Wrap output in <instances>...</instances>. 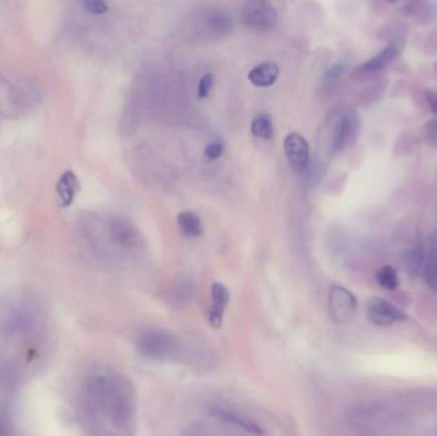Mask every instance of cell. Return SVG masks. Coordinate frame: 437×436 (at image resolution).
I'll list each match as a JSON object with an SVG mask.
<instances>
[{"label":"cell","mask_w":437,"mask_h":436,"mask_svg":"<svg viewBox=\"0 0 437 436\" xmlns=\"http://www.w3.org/2000/svg\"><path fill=\"white\" fill-rule=\"evenodd\" d=\"M92 396L115 436H130L136 423V393L127 379L105 373L91 383Z\"/></svg>","instance_id":"cell-1"},{"label":"cell","mask_w":437,"mask_h":436,"mask_svg":"<svg viewBox=\"0 0 437 436\" xmlns=\"http://www.w3.org/2000/svg\"><path fill=\"white\" fill-rule=\"evenodd\" d=\"M136 347L138 352L150 360H168L181 353V342L176 334L161 328L142 331L136 340Z\"/></svg>","instance_id":"cell-2"},{"label":"cell","mask_w":437,"mask_h":436,"mask_svg":"<svg viewBox=\"0 0 437 436\" xmlns=\"http://www.w3.org/2000/svg\"><path fill=\"white\" fill-rule=\"evenodd\" d=\"M242 21L251 30L268 32L275 29L279 15L271 3L254 0L245 3L242 9Z\"/></svg>","instance_id":"cell-3"},{"label":"cell","mask_w":437,"mask_h":436,"mask_svg":"<svg viewBox=\"0 0 437 436\" xmlns=\"http://www.w3.org/2000/svg\"><path fill=\"white\" fill-rule=\"evenodd\" d=\"M362 118L355 110H345L337 116L331 136V147L334 153L343 151L354 142L360 133Z\"/></svg>","instance_id":"cell-4"},{"label":"cell","mask_w":437,"mask_h":436,"mask_svg":"<svg viewBox=\"0 0 437 436\" xmlns=\"http://www.w3.org/2000/svg\"><path fill=\"white\" fill-rule=\"evenodd\" d=\"M330 315L337 324H345L352 320L357 311V299L352 292L342 285L331 287L329 293Z\"/></svg>","instance_id":"cell-5"},{"label":"cell","mask_w":437,"mask_h":436,"mask_svg":"<svg viewBox=\"0 0 437 436\" xmlns=\"http://www.w3.org/2000/svg\"><path fill=\"white\" fill-rule=\"evenodd\" d=\"M284 153L291 168L303 173L309 165V146L306 138L298 132H291L284 138Z\"/></svg>","instance_id":"cell-6"},{"label":"cell","mask_w":437,"mask_h":436,"mask_svg":"<svg viewBox=\"0 0 437 436\" xmlns=\"http://www.w3.org/2000/svg\"><path fill=\"white\" fill-rule=\"evenodd\" d=\"M367 317L377 326H389L406 320V315L399 307L383 299H372L368 302Z\"/></svg>","instance_id":"cell-7"},{"label":"cell","mask_w":437,"mask_h":436,"mask_svg":"<svg viewBox=\"0 0 437 436\" xmlns=\"http://www.w3.org/2000/svg\"><path fill=\"white\" fill-rule=\"evenodd\" d=\"M210 414L220 421L230 423L238 429H242L245 433H250L253 435H261L263 433V430L257 422L237 409L227 408V407H213L210 409Z\"/></svg>","instance_id":"cell-8"},{"label":"cell","mask_w":437,"mask_h":436,"mask_svg":"<svg viewBox=\"0 0 437 436\" xmlns=\"http://www.w3.org/2000/svg\"><path fill=\"white\" fill-rule=\"evenodd\" d=\"M401 49H403V43L400 40L392 41L389 45L385 46L380 53L376 54L375 57L365 61L360 67V70L363 73H375L381 70L398 57Z\"/></svg>","instance_id":"cell-9"},{"label":"cell","mask_w":437,"mask_h":436,"mask_svg":"<svg viewBox=\"0 0 437 436\" xmlns=\"http://www.w3.org/2000/svg\"><path fill=\"white\" fill-rule=\"evenodd\" d=\"M79 191H81V184L76 173L72 170L64 172L56 183V195L61 202V206H70Z\"/></svg>","instance_id":"cell-10"},{"label":"cell","mask_w":437,"mask_h":436,"mask_svg":"<svg viewBox=\"0 0 437 436\" xmlns=\"http://www.w3.org/2000/svg\"><path fill=\"white\" fill-rule=\"evenodd\" d=\"M230 299V293L228 288L222 283H214L211 285V301L213 306L210 310V322L215 328H219L222 325V315L225 311V307L228 306Z\"/></svg>","instance_id":"cell-11"},{"label":"cell","mask_w":437,"mask_h":436,"mask_svg":"<svg viewBox=\"0 0 437 436\" xmlns=\"http://www.w3.org/2000/svg\"><path fill=\"white\" fill-rule=\"evenodd\" d=\"M279 75H280V69L275 63L265 61L250 70L248 80L256 87H268L275 84Z\"/></svg>","instance_id":"cell-12"},{"label":"cell","mask_w":437,"mask_h":436,"mask_svg":"<svg viewBox=\"0 0 437 436\" xmlns=\"http://www.w3.org/2000/svg\"><path fill=\"white\" fill-rule=\"evenodd\" d=\"M421 266L424 282L437 293V243L422 250Z\"/></svg>","instance_id":"cell-13"},{"label":"cell","mask_w":437,"mask_h":436,"mask_svg":"<svg viewBox=\"0 0 437 436\" xmlns=\"http://www.w3.org/2000/svg\"><path fill=\"white\" fill-rule=\"evenodd\" d=\"M110 232L115 242L123 247H133L138 243L137 230L124 219H114L110 224Z\"/></svg>","instance_id":"cell-14"},{"label":"cell","mask_w":437,"mask_h":436,"mask_svg":"<svg viewBox=\"0 0 437 436\" xmlns=\"http://www.w3.org/2000/svg\"><path fill=\"white\" fill-rule=\"evenodd\" d=\"M206 26L208 30L219 36L228 35L234 29L233 17L222 9H215L206 17Z\"/></svg>","instance_id":"cell-15"},{"label":"cell","mask_w":437,"mask_h":436,"mask_svg":"<svg viewBox=\"0 0 437 436\" xmlns=\"http://www.w3.org/2000/svg\"><path fill=\"white\" fill-rule=\"evenodd\" d=\"M178 227L184 236L197 238L202 234V222L201 218L193 211H182L178 214Z\"/></svg>","instance_id":"cell-16"},{"label":"cell","mask_w":437,"mask_h":436,"mask_svg":"<svg viewBox=\"0 0 437 436\" xmlns=\"http://www.w3.org/2000/svg\"><path fill=\"white\" fill-rule=\"evenodd\" d=\"M251 133L254 137L268 140L274 135V126L271 116L268 114L257 115L251 123Z\"/></svg>","instance_id":"cell-17"},{"label":"cell","mask_w":437,"mask_h":436,"mask_svg":"<svg viewBox=\"0 0 437 436\" xmlns=\"http://www.w3.org/2000/svg\"><path fill=\"white\" fill-rule=\"evenodd\" d=\"M376 279H377V283L380 284L383 290L394 291L398 288V274L392 266L386 265V266L378 269V271L376 274Z\"/></svg>","instance_id":"cell-18"},{"label":"cell","mask_w":437,"mask_h":436,"mask_svg":"<svg viewBox=\"0 0 437 436\" xmlns=\"http://www.w3.org/2000/svg\"><path fill=\"white\" fill-rule=\"evenodd\" d=\"M81 6L84 7L86 12L91 13V15H105L109 10V6L102 0H84L81 3Z\"/></svg>","instance_id":"cell-19"},{"label":"cell","mask_w":437,"mask_h":436,"mask_svg":"<svg viewBox=\"0 0 437 436\" xmlns=\"http://www.w3.org/2000/svg\"><path fill=\"white\" fill-rule=\"evenodd\" d=\"M215 78L211 73H206L201 77L199 80V87H197V96L199 99H206L210 95V92L213 91L214 87Z\"/></svg>","instance_id":"cell-20"},{"label":"cell","mask_w":437,"mask_h":436,"mask_svg":"<svg viewBox=\"0 0 437 436\" xmlns=\"http://www.w3.org/2000/svg\"><path fill=\"white\" fill-rule=\"evenodd\" d=\"M224 151H225V144L220 140H217V141L208 144L205 147L204 153H205V158H206L207 160L214 161L217 160L219 158H222Z\"/></svg>","instance_id":"cell-21"},{"label":"cell","mask_w":437,"mask_h":436,"mask_svg":"<svg viewBox=\"0 0 437 436\" xmlns=\"http://www.w3.org/2000/svg\"><path fill=\"white\" fill-rule=\"evenodd\" d=\"M179 436H211L210 430L204 423H192L181 433Z\"/></svg>","instance_id":"cell-22"},{"label":"cell","mask_w":437,"mask_h":436,"mask_svg":"<svg viewBox=\"0 0 437 436\" xmlns=\"http://www.w3.org/2000/svg\"><path fill=\"white\" fill-rule=\"evenodd\" d=\"M345 68H346L345 64H335V66H332L331 68L326 70V73H325V81H326V82L335 81L339 77L343 76Z\"/></svg>","instance_id":"cell-23"},{"label":"cell","mask_w":437,"mask_h":436,"mask_svg":"<svg viewBox=\"0 0 437 436\" xmlns=\"http://www.w3.org/2000/svg\"><path fill=\"white\" fill-rule=\"evenodd\" d=\"M427 101H429L431 112L434 114H437V92L427 91Z\"/></svg>","instance_id":"cell-24"}]
</instances>
